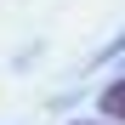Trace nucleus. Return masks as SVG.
Masks as SVG:
<instances>
[{
  "label": "nucleus",
  "instance_id": "f257e3e1",
  "mask_svg": "<svg viewBox=\"0 0 125 125\" xmlns=\"http://www.w3.org/2000/svg\"><path fill=\"white\" fill-rule=\"evenodd\" d=\"M97 114H102V119H114V125H125V74L102 85V97H97Z\"/></svg>",
  "mask_w": 125,
  "mask_h": 125
},
{
  "label": "nucleus",
  "instance_id": "f03ea898",
  "mask_svg": "<svg viewBox=\"0 0 125 125\" xmlns=\"http://www.w3.org/2000/svg\"><path fill=\"white\" fill-rule=\"evenodd\" d=\"M68 125H114V119H102V114H97V119H68Z\"/></svg>",
  "mask_w": 125,
  "mask_h": 125
}]
</instances>
